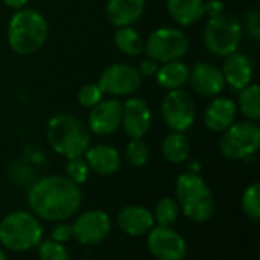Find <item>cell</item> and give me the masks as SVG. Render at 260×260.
Returning a JSON list of instances; mask_svg holds the SVG:
<instances>
[{
    "label": "cell",
    "instance_id": "cell-32",
    "mask_svg": "<svg viewBox=\"0 0 260 260\" xmlns=\"http://www.w3.org/2000/svg\"><path fill=\"white\" fill-rule=\"evenodd\" d=\"M50 238H52V241L59 242V244L69 242V241L73 238L72 225H70V224H66L64 221H62V222H56V224L53 225V229L50 230Z\"/></svg>",
    "mask_w": 260,
    "mask_h": 260
},
{
    "label": "cell",
    "instance_id": "cell-4",
    "mask_svg": "<svg viewBox=\"0 0 260 260\" xmlns=\"http://www.w3.org/2000/svg\"><path fill=\"white\" fill-rule=\"evenodd\" d=\"M177 203L183 215L193 222H207L215 212V200L209 184L198 172H184L178 177Z\"/></svg>",
    "mask_w": 260,
    "mask_h": 260
},
{
    "label": "cell",
    "instance_id": "cell-16",
    "mask_svg": "<svg viewBox=\"0 0 260 260\" xmlns=\"http://www.w3.org/2000/svg\"><path fill=\"white\" fill-rule=\"evenodd\" d=\"M117 225L119 229L129 235V236H145L154 227V218L151 210L142 206H126L117 215Z\"/></svg>",
    "mask_w": 260,
    "mask_h": 260
},
{
    "label": "cell",
    "instance_id": "cell-19",
    "mask_svg": "<svg viewBox=\"0 0 260 260\" xmlns=\"http://www.w3.org/2000/svg\"><path fill=\"white\" fill-rule=\"evenodd\" d=\"M84 158L88 165V169L98 175H113L119 171L122 165L119 151L110 145L88 146L84 154Z\"/></svg>",
    "mask_w": 260,
    "mask_h": 260
},
{
    "label": "cell",
    "instance_id": "cell-9",
    "mask_svg": "<svg viewBox=\"0 0 260 260\" xmlns=\"http://www.w3.org/2000/svg\"><path fill=\"white\" fill-rule=\"evenodd\" d=\"M161 116L168 128L184 133L193 125L197 117V107L192 96L181 88L171 90L161 102Z\"/></svg>",
    "mask_w": 260,
    "mask_h": 260
},
{
    "label": "cell",
    "instance_id": "cell-3",
    "mask_svg": "<svg viewBox=\"0 0 260 260\" xmlns=\"http://www.w3.org/2000/svg\"><path fill=\"white\" fill-rule=\"evenodd\" d=\"M46 136L52 149L67 160L82 157L90 146L88 126L72 114L53 116L47 123Z\"/></svg>",
    "mask_w": 260,
    "mask_h": 260
},
{
    "label": "cell",
    "instance_id": "cell-7",
    "mask_svg": "<svg viewBox=\"0 0 260 260\" xmlns=\"http://www.w3.org/2000/svg\"><path fill=\"white\" fill-rule=\"evenodd\" d=\"M260 148V128L256 122H235L219 140L221 154L229 160H244L254 155Z\"/></svg>",
    "mask_w": 260,
    "mask_h": 260
},
{
    "label": "cell",
    "instance_id": "cell-36",
    "mask_svg": "<svg viewBox=\"0 0 260 260\" xmlns=\"http://www.w3.org/2000/svg\"><path fill=\"white\" fill-rule=\"evenodd\" d=\"M6 6L12 8V9H21L26 6L27 0H2Z\"/></svg>",
    "mask_w": 260,
    "mask_h": 260
},
{
    "label": "cell",
    "instance_id": "cell-37",
    "mask_svg": "<svg viewBox=\"0 0 260 260\" xmlns=\"http://www.w3.org/2000/svg\"><path fill=\"white\" fill-rule=\"evenodd\" d=\"M0 260H8V257H6V254H5L3 250H0Z\"/></svg>",
    "mask_w": 260,
    "mask_h": 260
},
{
    "label": "cell",
    "instance_id": "cell-1",
    "mask_svg": "<svg viewBox=\"0 0 260 260\" xmlns=\"http://www.w3.org/2000/svg\"><path fill=\"white\" fill-rule=\"evenodd\" d=\"M27 204L37 218L49 222H62L79 210L82 192L67 177L50 175L29 186Z\"/></svg>",
    "mask_w": 260,
    "mask_h": 260
},
{
    "label": "cell",
    "instance_id": "cell-33",
    "mask_svg": "<svg viewBox=\"0 0 260 260\" xmlns=\"http://www.w3.org/2000/svg\"><path fill=\"white\" fill-rule=\"evenodd\" d=\"M221 14H224V3L221 0H210L207 3L204 2V15L213 18Z\"/></svg>",
    "mask_w": 260,
    "mask_h": 260
},
{
    "label": "cell",
    "instance_id": "cell-5",
    "mask_svg": "<svg viewBox=\"0 0 260 260\" xmlns=\"http://www.w3.org/2000/svg\"><path fill=\"white\" fill-rule=\"evenodd\" d=\"M43 238V227L34 213L17 210L0 222V244L5 250L23 253L38 247Z\"/></svg>",
    "mask_w": 260,
    "mask_h": 260
},
{
    "label": "cell",
    "instance_id": "cell-21",
    "mask_svg": "<svg viewBox=\"0 0 260 260\" xmlns=\"http://www.w3.org/2000/svg\"><path fill=\"white\" fill-rule=\"evenodd\" d=\"M169 15L181 26H192L204 17V0H168Z\"/></svg>",
    "mask_w": 260,
    "mask_h": 260
},
{
    "label": "cell",
    "instance_id": "cell-6",
    "mask_svg": "<svg viewBox=\"0 0 260 260\" xmlns=\"http://www.w3.org/2000/svg\"><path fill=\"white\" fill-rule=\"evenodd\" d=\"M204 46L215 56H229L238 52L242 41V26L232 17L221 14L209 18L204 27Z\"/></svg>",
    "mask_w": 260,
    "mask_h": 260
},
{
    "label": "cell",
    "instance_id": "cell-11",
    "mask_svg": "<svg viewBox=\"0 0 260 260\" xmlns=\"http://www.w3.org/2000/svg\"><path fill=\"white\" fill-rule=\"evenodd\" d=\"M146 247L157 260H184L187 256L184 238L171 227H154L146 235Z\"/></svg>",
    "mask_w": 260,
    "mask_h": 260
},
{
    "label": "cell",
    "instance_id": "cell-26",
    "mask_svg": "<svg viewBox=\"0 0 260 260\" xmlns=\"http://www.w3.org/2000/svg\"><path fill=\"white\" fill-rule=\"evenodd\" d=\"M180 215V207L178 203L174 198L165 197L157 201L155 209L152 212L154 222L160 227H171Z\"/></svg>",
    "mask_w": 260,
    "mask_h": 260
},
{
    "label": "cell",
    "instance_id": "cell-17",
    "mask_svg": "<svg viewBox=\"0 0 260 260\" xmlns=\"http://www.w3.org/2000/svg\"><path fill=\"white\" fill-rule=\"evenodd\" d=\"M238 107L230 98L213 99L204 111V123L210 131L224 133L236 122Z\"/></svg>",
    "mask_w": 260,
    "mask_h": 260
},
{
    "label": "cell",
    "instance_id": "cell-35",
    "mask_svg": "<svg viewBox=\"0 0 260 260\" xmlns=\"http://www.w3.org/2000/svg\"><path fill=\"white\" fill-rule=\"evenodd\" d=\"M137 70H139V73H140L142 76H151V75H155V73H157L158 66H157V61L148 58V59L142 61L140 69H137Z\"/></svg>",
    "mask_w": 260,
    "mask_h": 260
},
{
    "label": "cell",
    "instance_id": "cell-8",
    "mask_svg": "<svg viewBox=\"0 0 260 260\" xmlns=\"http://www.w3.org/2000/svg\"><path fill=\"white\" fill-rule=\"evenodd\" d=\"M189 46L184 32L174 27H160L148 37L143 52L157 62H169L181 59L189 52Z\"/></svg>",
    "mask_w": 260,
    "mask_h": 260
},
{
    "label": "cell",
    "instance_id": "cell-24",
    "mask_svg": "<svg viewBox=\"0 0 260 260\" xmlns=\"http://www.w3.org/2000/svg\"><path fill=\"white\" fill-rule=\"evenodd\" d=\"M114 44L122 53H125L128 56H137L145 49V41H143L140 32L131 26L117 27V30L114 34Z\"/></svg>",
    "mask_w": 260,
    "mask_h": 260
},
{
    "label": "cell",
    "instance_id": "cell-25",
    "mask_svg": "<svg viewBox=\"0 0 260 260\" xmlns=\"http://www.w3.org/2000/svg\"><path fill=\"white\" fill-rule=\"evenodd\" d=\"M238 108L251 122L260 119V88L257 84H250L241 90Z\"/></svg>",
    "mask_w": 260,
    "mask_h": 260
},
{
    "label": "cell",
    "instance_id": "cell-12",
    "mask_svg": "<svg viewBox=\"0 0 260 260\" xmlns=\"http://www.w3.org/2000/svg\"><path fill=\"white\" fill-rule=\"evenodd\" d=\"M73 238L85 247L104 242L111 232V218L104 210H88L81 213L72 224Z\"/></svg>",
    "mask_w": 260,
    "mask_h": 260
},
{
    "label": "cell",
    "instance_id": "cell-13",
    "mask_svg": "<svg viewBox=\"0 0 260 260\" xmlns=\"http://www.w3.org/2000/svg\"><path fill=\"white\" fill-rule=\"evenodd\" d=\"M123 131L131 139H143L152 125V113L146 101L140 98H131L122 104V122Z\"/></svg>",
    "mask_w": 260,
    "mask_h": 260
},
{
    "label": "cell",
    "instance_id": "cell-28",
    "mask_svg": "<svg viewBox=\"0 0 260 260\" xmlns=\"http://www.w3.org/2000/svg\"><path fill=\"white\" fill-rule=\"evenodd\" d=\"M242 210L247 218L251 221H259L260 219V184L253 183L250 184L244 195H242Z\"/></svg>",
    "mask_w": 260,
    "mask_h": 260
},
{
    "label": "cell",
    "instance_id": "cell-20",
    "mask_svg": "<svg viewBox=\"0 0 260 260\" xmlns=\"http://www.w3.org/2000/svg\"><path fill=\"white\" fill-rule=\"evenodd\" d=\"M145 11V0H108L105 6L107 18L116 27L134 24Z\"/></svg>",
    "mask_w": 260,
    "mask_h": 260
},
{
    "label": "cell",
    "instance_id": "cell-23",
    "mask_svg": "<svg viewBox=\"0 0 260 260\" xmlns=\"http://www.w3.org/2000/svg\"><path fill=\"white\" fill-rule=\"evenodd\" d=\"M190 152V142L184 133L172 131L161 142V154L172 165L184 163Z\"/></svg>",
    "mask_w": 260,
    "mask_h": 260
},
{
    "label": "cell",
    "instance_id": "cell-18",
    "mask_svg": "<svg viewBox=\"0 0 260 260\" xmlns=\"http://www.w3.org/2000/svg\"><path fill=\"white\" fill-rule=\"evenodd\" d=\"M253 62L251 59L239 52H235L229 56H225L222 75L225 79V84H229L233 90H242L247 85L251 84L253 79Z\"/></svg>",
    "mask_w": 260,
    "mask_h": 260
},
{
    "label": "cell",
    "instance_id": "cell-15",
    "mask_svg": "<svg viewBox=\"0 0 260 260\" xmlns=\"http://www.w3.org/2000/svg\"><path fill=\"white\" fill-rule=\"evenodd\" d=\"M189 82L193 91L203 98H216L225 87L222 70L210 62H197L189 72Z\"/></svg>",
    "mask_w": 260,
    "mask_h": 260
},
{
    "label": "cell",
    "instance_id": "cell-29",
    "mask_svg": "<svg viewBox=\"0 0 260 260\" xmlns=\"http://www.w3.org/2000/svg\"><path fill=\"white\" fill-rule=\"evenodd\" d=\"M38 257L40 260H69V251L66 250L64 244L55 242L52 239L41 241L38 244Z\"/></svg>",
    "mask_w": 260,
    "mask_h": 260
},
{
    "label": "cell",
    "instance_id": "cell-2",
    "mask_svg": "<svg viewBox=\"0 0 260 260\" xmlns=\"http://www.w3.org/2000/svg\"><path fill=\"white\" fill-rule=\"evenodd\" d=\"M49 35V26L44 15L32 8H21L11 17L8 24V43L18 55H32L38 52Z\"/></svg>",
    "mask_w": 260,
    "mask_h": 260
},
{
    "label": "cell",
    "instance_id": "cell-30",
    "mask_svg": "<svg viewBox=\"0 0 260 260\" xmlns=\"http://www.w3.org/2000/svg\"><path fill=\"white\" fill-rule=\"evenodd\" d=\"M88 165L85 161V158L82 157H75V158H69L67 165H66V174L67 178L70 181H73L75 184H82L87 181L88 178Z\"/></svg>",
    "mask_w": 260,
    "mask_h": 260
},
{
    "label": "cell",
    "instance_id": "cell-10",
    "mask_svg": "<svg viewBox=\"0 0 260 260\" xmlns=\"http://www.w3.org/2000/svg\"><path fill=\"white\" fill-rule=\"evenodd\" d=\"M98 85L101 87L104 94H110L114 98L129 96L140 88L142 75L136 67L117 62L108 66L102 72Z\"/></svg>",
    "mask_w": 260,
    "mask_h": 260
},
{
    "label": "cell",
    "instance_id": "cell-27",
    "mask_svg": "<svg viewBox=\"0 0 260 260\" xmlns=\"http://www.w3.org/2000/svg\"><path fill=\"white\" fill-rule=\"evenodd\" d=\"M125 158L133 168H143L149 161V148L142 139H131L125 149Z\"/></svg>",
    "mask_w": 260,
    "mask_h": 260
},
{
    "label": "cell",
    "instance_id": "cell-22",
    "mask_svg": "<svg viewBox=\"0 0 260 260\" xmlns=\"http://www.w3.org/2000/svg\"><path fill=\"white\" fill-rule=\"evenodd\" d=\"M189 72L190 69L183 61H169L163 62V66L158 67L155 78L161 88L171 91L181 88L189 81Z\"/></svg>",
    "mask_w": 260,
    "mask_h": 260
},
{
    "label": "cell",
    "instance_id": "cell-14",
    "mask_svg": "<svg viewBox=\"0 0 260 260\" xmlns=\"http://www.w3.org/2000/svg\"><path fill=\"white\" fill-rule=\"evenodd\" d=\"M122 122V104L120 101L102 99L94 105L88 114V129L96 136H110L113 134Z\"/></svg>",
    "mask_w": 260,
    "mask_h": 260
},
{
    "label": "cell",
    "instance_id": "cell-34",
    "mask_svg": "<svg viewBox=\"0 0 260 260\" xmlns=\"http://www.w3.org/2000/svg\"><path fill=\"white\" fill-rule=\"evenodd\" d=\"M260 18H259V12L257 11H253L248 17H247V29L248 32L251 34V37L254 40L259 38L260 34Z\"/></svg>",
    "mask_w": 260,
    "mask_h": 260
},
{
    "label": "cell",
    "instance_id": "cell-31",
    "mask_svg": "<svg viewBox=\"0 0 260 260\" xmlns=\"http://www.w3.org/2000/svg\"><path fill=\"white\" fill-rule=\"evenodd\" d=\"M104 99V91L98 85V82H90L85 84L79 88L78 91V102L84 108H93Z\"/></svg>",
    "mask_w": 260,
    "mask_h": 260
}]
</instances>
